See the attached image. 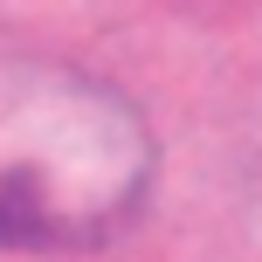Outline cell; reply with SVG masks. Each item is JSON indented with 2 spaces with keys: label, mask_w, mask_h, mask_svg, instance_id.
<instances>
[{
  "label": "cell",
  "mask_w": 262,
  "mask_h": 262,
  "mask_svg": "<svg viewBox=\"0 0 262 262\" xmlns=\"http://www.w3.org/2000/svg\"><path fill=\"white\" fill-rule=\"evenodd\" d=\"M152 180L159 138L118 83L49 49H0V242L97 249Z\"/></svg>",
  "instance_id": "cell-1"
}]
</instances>
